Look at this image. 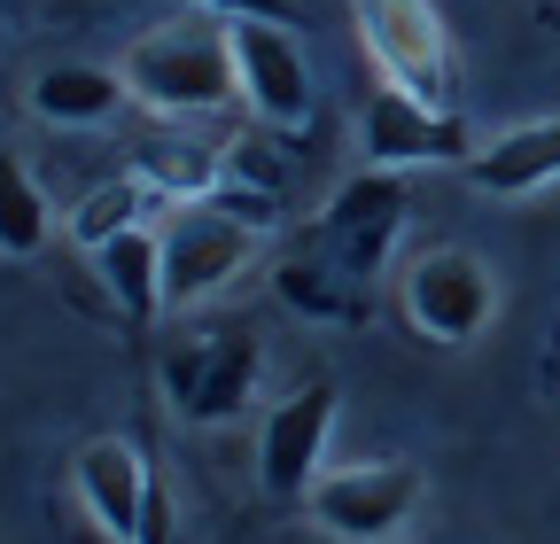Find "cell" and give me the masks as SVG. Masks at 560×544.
<instances>
[{
  "label": "cell",
  "instance_id": "6da1fadb",
  "mask_svg": "<svg viewBox=\"0 0 560 544\" xmlns=\"http://www.w3.org/2000/svg\"><path fill=\"white\" fill-rule=\"evenodd\" d=\"M117 71H125V94L156 117H219L242 102L226 16H195V24H164L149 39H132Z\"/></svg>",
  "mask_w": 560,
  "mask_h": 544
},
{
  "label": "cell",
  "instance_id": "7a4b0ae2",
  "mask_svg": "<svg viewBox=\"0 0 560 544\" xmlns=\"http://www.w3.org/2000/svg\"><path fill=\"white\" fill-rule=\"evenodd\" d=\"M420 498H429V474L405 459H366V466H335L312 483L304 513L342 536V544H397L420 521Z\"/></svg>",
  "mask_w": 560,
  "mask_h": 544
},
{
  "label": "cell",
  "instance_id": "3957f363",
  "mask_svg": "<svg viewBox=\"0 0 560 544\" xmlns=\"http://www.w3.org/2000/svg\"><path fill=\"white\" fill-rule=\"evenodd\" d=\"M257 374H265V351H257L249 327L195 334V343L164 351V404L187 428H226L257 404Z\"/></svg>",
  "mask_w": 560,
  "mask_h": 544
},
{
  "label": "cell",
  "instance_id": "277c9868",
  "mask_svg": "<svg viewBox=\"0 0 560 544\" xmlns=\"http://www.w3.org/2000/svg\"><path fill=\"white\" fill-rule=\"evenodd\" d=\"M397 296H405V319L429 334V343H444V351L475 343V334L490 327V311H499V281H490V264L475 249H420V257H405Z\"/></svg>",
  "mask_w": 560,
  "mask_h": 544
},
{
  "label": "cell",
  "instance_id": "5b68a950",
  "mask_svg": "<svg viewBox=\"0 0 560 544\" xmlns=\"http://www.w3.org/2000/svg\"><path fill=\"white\" fill-rule=\"evenodd\" d=\"M397 234H405V179L366 164L359 179H342V187L327 194V211H319V226H312V249H319L335 272H350L359 288H374V272L389 264Z\"/></svg>",
  "mask_w": 560,
  "mask_h": 544
},
{
  "label": "cell",
  "instance_id": "8992f818",
  "mask_svg": "<svg viewBox=\"0 0 560 544\" xmlns=\"http://www.w3.org/2000/svg\"><path fill=\"white\" fill-rule=\"evenodd\" d=\"M359 39L389 86H405L429 109H452L459 79H452V39H444L436 0H359Z\"/></svg>",
  "mask_w": 560,
  "mask_h": 544
},
{
  "label": "cell",
  "instance_id": "52a82bcc",
  "mask_svg": "<svg viewBox=\"0 0 560 544\" xmlns=\"http://www.w3.org/2000/svg\"><path fill=\"white\" fill-rule=\"evenodd\" d=\"M265 234H249L242 218H226L219 202H187V211L164 226V311L210 304L219 288H234Z\"/></svg>",
  "mask_w": 560,
  "mask_h": 544
},
{
  "label": "cell",
  "instance_id": "ba28073f",
  "mask_svg": "<svg viewBox=\"0 0 560 544\" xmlns=\"http://www.w3.org/2000/svg\"><path fill=\"white\" fill-rule=\"evenodd\" d=\"M335 413H342L335 381H304L296 397H280L265 413V428H257V483H265V498H289V506L312 498V483L327 474Z\"/></svg>",
  "mask_w": 560,
  "mask_h": 544
},
{
  "label": "cell",
  "instance_id": "9c48e42d",
  "mask_svg": "<svg viewBox=\"0 0 560 544\" xmlns=\"http://www.w3.org/2000/svg\"><path fill=\"white\" fill-rule=\"evenodd\" d=\"M359 149L374 172H412V164H467L475 141H467V125L459 109H429V102H412L405 86H374L366 109H359Z\"/></svg>",
  "mask_w": 560,
  "mask_h": 544
},
{
  "label": "cell",
  "instance_id": "30bf717a",
  "mask_svg": "<svg viewBox=\"0 0 560 544\" xmlns=\"http://www.w3.org/2000/svg\"><path fill=\"white\" fill-rule=\"evenodd\" d=\"M226 32H234L242 102H249L272 132L312 125V62H304L296 32H289V24H226Z\"/></svg>",
  "mask_w": 560,
  "mask_h": 544
},
{
  "label": "cell",
  "instance_id": "8fae6325",
  "mask_svg": "<svg viewBox=\"0 0 560 544\" xmlns=\"http://www.w3.org/2000/svg\"><path fill=\"white\" fill-rule=\"evenodd\" d=\"M70 483H79V506L94 513L102 536L140 544V529H149V498H156V474H149V459H140V444L94 436L79 451V466H70Z\"/></svg>",
  "mask_w": 560,
  "mask_h": 544
},
{
  "label": "cell",
  "instance_id": "7c38bea8",
  "mask_svg": "<svg viewBox=\"0 0 560 544\" xmlns=\"http://www.w3.org/2000/svg\"><path fill=\"white\" fill-rule=\"evenodd\" d=\"M459 172L482 194H537V187H552L560 179V117H529V125L499 132V141L475 149Z\"/></svg>",
  "mask_w": 560,
  "mask_h": 544
},
{
  "label": "cell",
  "instance_id": "4fadbf2b",
  "mask_svg": "<svg viewBox=\"0 0 560 544\" xmlns=\"http://www.w3.org/2000/svg\"><path fill=\"white\" fill-rule=\"evenodd\" d=\"M24 102L39 125H109L132 94H125V71H109V62H47Z\"/></svg>",
  "mask_w": 560,
  "mask_h": 544
},
{
  "label": "cell",
  "instance_id": "5bb4252c",
  "mask_svg": "<svg viewBox=\"0 0 560 544\" xmlns=\"http://www.w3.org/2000/svg\"><path fill=\"white\" fill-rule=\"evenodd\" d=\"M132 179L149 187L156 202L187 211V202H210V194L226 187V149L195 141V132H179V141H140L132 149Z\"/></svg>",
  "mask_w": 560,
  "mask_h": 544
},
{
  "label": "cell",
  "instance_id": "9a60e30c",
  "mask_svg": "<svg viewBox=\"0 0 560 544\" xmlns=\"http://www.w3.org/2000/svg\"><path fill=\"white\" fill-rule=\"evenodd\" d=\"M94 272H102V296H109L132 327L164 311V234H156V226H132V234L102 241V249H94Z\"/></svg>",
  "mask_w": 560,
  "mask_h": 544
},
{
  "label": "cell",
  "instance_id": "2e32d148",
  "mask_svg": "<svg viewBox=\"0 0 560 544\" xmlns=\"http://www.w3.org/2000/svg\"><path fill=\"white\" fill-rule=\"evenodd\" d=\"M272 296L304 311V319H366L374 311V288H359L350 272H335L319 249H296V257H280L272 264Z\"/></svg>",
  "mask_w": 560,
  "mask_h": 544
},
{
  "label": "cell",
  "instance_id": "e0dca14e",
  "mask_svg": "<svg viewBox=\"0 0 560 544\" xmlns=\"http://www.w3.org/2000/svg\"><path fill=\"white\" fill-rule=\"evenodd\" d=\"M55 234V202L16 149H0V257H39Z\"/></svg>",
  "mask_w": 560,
  "mask_h": 544
},
{
  "label": "cell",
  "instance_id": "ac0fdd59",
  "mask_svg": "<svg viewBox=\"0 0 560 544\" xmlns=\"http://www.w3.org/2000/svg\"><path fill=\"white\" fill-rule=\"evenodd\" d=\"M149 211H156V194L140 187L132 172H117V179H102V187L79 194V211H70V234H79L86 249H102V241H117V234H132V226H149Z\"/></svg>",
  "mask_w": 560,
  "mask_h": 544
},
{
  "label": "cell",
  "instance_id": "d6986e66",
  "mask_svg": "<svg viewBox=\"0 0 560 544\" xmlns=\"http://www.w3.org/2000/svg\"><path fill=\"white\" fill-rule=\"evenodd\" d=\"M195 9L226 24H296V0H195Z\"/></svg>",
  "mask_w": 560,
  "mask_h": 544
}]
</instances>
